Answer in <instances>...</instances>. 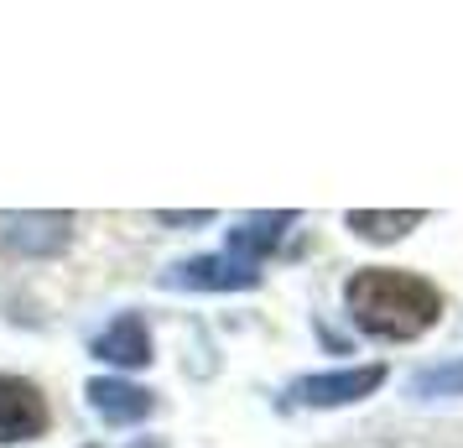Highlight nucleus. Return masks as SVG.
<instances>
[{
	"mask_svg": "<svg viewBox=\"0 0 463 448\" xmlns=\"http://www.w3.org/2000/svg\"><path fill=\"white\" fill-rule=\"evenodd\" d=\"M349 319L370 334V339H421L442 313V298L432 281H421L417 272H396V266H364L344 287Z\"/></svg>",
	"mask_w": 463,
	"mask_h": 448,
	"instance_id": "1",
	"label": "nucleus"
},
{
	"mask_svg": "<svg viewBox=\"0 0 463 448\" xmlns=\"http://www.w3.org/2000/svg\"><path fill=\"white\" fill-rule=\"evenodd\" d=\"M287 224H297V214H245L224 235L219 256H193L183 266H172L162 287H183V292H245L260 281V266L271 256Z\"/></svg>",
	"mask_w": 463,
	"mask_h": 448,
	"instance_id": "2",
	"label": "nucleus"
},
{
	"mask_svg": "<svg viewBox=\"0 0 463 448\" xmlns=\"http://www.w3.org/2000/svg\"><path fill=\"white\" fill-rule=\"evenodd\" d=\"M52 412L47 396L26 376H0V443H32L43 438Z\"/></svg>",
	"mask_w": 463,
	"mask_h": 448,
	"instance_id": "3",
	"label": "nucleus"
},
{
	"mask_svg": "<svg viewBox=\"0 0 463 448\" xmlns=\"http://www.w3.org/2000/svg\"><path fill=\"white\" fill-rule=\"evenodd\" d=\"M385 386V365H354V370H323V376H302L292 386V402L302 406H349L364 402L370 391Z\"/></svg>",
	"mask_w": 463,
	"mask_h": 448,
	"instance_id": "4",
	"label": "nucleus"
},
{
	"mask_svg": "<svg viewBox=\"0 0 463 448\" xmlns=\"http://www.w3.org/2000/svg\"><path fill=\"white\" fill-rule=\"evenodd\" d=\"M89 406L99 412V423L109 427H130V423H146L151 412H156V391L136 381H120V376H99V381L84 386Z\"/></svg>",
	"mask_w": 463,
	"mask_h": 448,
	"instance_id": "5",
	"label": "nucleus"
},
{
	"mask_svg": "<svg viewBox=\"0 0 463 448\" xmlns=\"http://www.w3.org/2000/svg\"><path fill=\"white\" fill-rule=\"evenodd\" d=\"M89 355L105 365H126V370H146L151 365V334L141 313H120L109 319L94 339H89Z\"/></svg>",
	"mask_w": 463,
	"mask_h": 448,
	"instance_id": "6",
	"label": "nucleus"
},
{
	"mask_svg": "<svg viewBox=\"0 0 463 448\" xmlns=\"http://www.w3.org/2000/svg\"><path fill=\"white\" fill-rule=\"evenodd\" d=\"M68 240H73V219L68 214H22L5 230V245L16 256H58Z\"/></svg>",
	"mask_w": 463,
	"mask_h": 448,
	"instance_id": "7",
	"label": "nucleus"
},
{
	"mask_svg": "<svg viewBox=\"0 0 463 448\" xmlns=\"http://www.w3.org/2000/svg\"><path fill=\"white\" fill-rule=\"evenodd\" d=\"M427 214L406 209V214H370V209H354L349 214V230H354L359 240H401L406 230H417Z\"/></svg>",
	"mask_w": 463,
	"mask_h": 448,
	"instance_id": "8",
	"label": "nucleus"
},
{
	"mask_svg": "<svg viewBox=\"0 0 463 448\" xmlns=\"http://www.w3.org/2000/svg\"><path fill=\"white\" fill-rule=\"evenodd\" d=\"M411 396H463V360H442L411 376Z\"/></svg>",
	"mask_w": 463,
	"mask_h": 448,
	"instance_id": "9",
	"label": "nucleus"
},
{
	"mask_svg": "<svg viewBox=\"0 0 463 448\" xmlns=\"http://www.w3.org/2000/svg\"><path fill=\"white\" fill-rule=\"evenodd\" d=\"M156 219H167V224H203L209 214H156Z\"/></svg>",
	"mask_w": 463,
	"mask_h": 448,
	"instance_id": "10",
	"label": "nucleus"
},
{
	"mask_svg": "<svg viewBox=\"0 0 463 448\" xmlns=\"http://www.w3.org/2000/svg\"><path fill=\"white\" fill-rule=\"evenodd\" d=\"M136 448H162V443H156V438H141V443H136Z\"/></svg>",
	"mask_w": 463,
	"mask_h": 448,
	"instance_id": "11",
	"label": "nucleus"
}]
</instances>
